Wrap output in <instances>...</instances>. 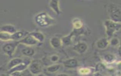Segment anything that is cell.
Segmentation results:
<instances>
[{
  "instance_id": "6da1fadb",
  "label": "cell",
  "mask_w": 121,
  "mask_h": 76,
  "mask_svg": "<svg viewBox=\"0 0 121 76\" xmlns=\"http://www.w3.org/2000/svg\"><path fill=\"white\" fill-rule=\"evenodd\" d=\"M105 32L109 38L112 37L113 34L121 28V22L114 21L111 19L106 20L104 22Z\"/></svg>"
},
{
  "instance_id": "7a4b0ae2",
  "label": "cell",
  "mask_w": 121,
  "mask_h": 76,
  "mask_svg": "<svg viewBox=\"0 0 121 76\" xmlns=\"http://www.w3.org/2000/svg\"><path fill=\"white\" fill-rule=\"evenodd\" d=\"M110 19L118 22H121V9L118 5L111 3L108 8Z\"/></svg>"
},
{
  "instance_id": "3957f363",
  "label": "cell",
  "mask_w": 121,
  "mask_h": 76,
  "mask_svg": "<svg viewBox=\"0 0 121 76\" xmlns=\"http://www.w3.org/2000/svg\"><path fill=\"white\" fill-rule=\"evenodd\" d=\"M35 21L41 26H47L53 22V19L51 18L46 13H41L35 17Z\"/></svg>"
},
{
  "instance_id": "277c9868",
  "label": "cell",
  "mask_w": 121,
  "mask_h": 76,
  "mask_svg": "<svg viewBox=\"0 0 121 76\" xmlns=\"http://www.w3.org/2000/svg\"><path fill=\"white\" fill-rule=\"evenodd\" d=\"M28 69L32 75H39L42 71V63L39 60H33L30 63Z\"/></svg>"
},
{
  "instance_id": "5b68a950",
  "label": "cell",
  "mask_w": 121,
  "mask_h": 76,
  "mask_svg": "<svg viewBox=\"0 0 121 76\" xmlns=\"http://www.w3.org/2000/svg\"><path fill=\"white\" fill-rule=\"evenodd\" d=\"M18 44H19V42L17 41L8 43L2 47V50L7 55L11 57L15 53V50Z\"/></svg>"
},
{
  "instance_id": "8992f818",
  "label": "cell",
  "mask_w": 121,
  "mask_h": 76,
  "mask_svg": "<svg viewBox=\"0 0 121 76\" xmlns=\"http://www.w3.org/2000/svg\"><path fill=\"white\" fill-rule=\"evenodd\" d=\"M18 42L19 44L26 45L27 46L36 45L38 43H39L36 39H35L33 36H32L29 34H27L23 39L18 41Z\"/></svg>"
},
{
  "instance_id": "52a82bcc",
  "label": "cell",
  "mask_w": 121,
  "mask_h": 76,
  "mask_svg": "<svg viewBox=\"0 0 121 76\" xmlns=\"http://www.w3.org/2000/svg\"><path fill=\"white\" fill-rule=\"evenodd\" d=\"M31 63L30 61L29 62H26V61H24L22 63L20 64L19 65L17 66H16L14 67V68H12L11 69L9 70V74H11V73H13L14 72H16V71H18V72H21L23 71L26 69H27Z\"/></svg>"
},
{
  "instance_id": "ba28073f",
  "label": "cell",
  "mask_w": 121,
  "mask_h": 76,
  "mask_svg": "<svg viewBox=\"0 0 121 76\" xmlns=\"http://www.w3.org/2000/svg\"><path fill=\"white\" fill-rule=\"evenodd\" d=\"M87 48V45L85 42H79L73 47V49L79 54L84 53Z\"/></svg>"
},
{
  "instance_id": "9c48e42d",
  "label": "cell",
  "mask_w": 121,
  "mask_h": 76,
  "mask_svg": "<svg viewBox=\"0 0 121 76\" xmlns=\"http://www.w3.org/2000/svg\"><path fill=\"white\" fill-rule=\"evenodd\" d=\"M96 47L99 49H105L109 44V41L107 38H103L99 39L96 42Z\"/></svg>"
},
{
  "instance_id": "30bf717a",
  "label": "cell",
  "mask_w": 121,
  "mask_h": 76,
  "mask_svg": "<svg viewBox=\"0 0 121 76\" xmlns=\"http://www.w3.org/2000/svg\"><path fill=\"white\" fill-rule=\"evenodd\" d=\"M23 60L19 57H16L12 59L9 61L7 65V68L9 70L19 65L20 64L23 62Z\"/></svg>"
},
{
  "instance_id": "8fae6325",
  "label": "cell",
  "mask_w": 121,
  "mask_h": 76,
  "mask_svg": "<svg viewBox=\"0 0 121 76\" xmlns=\"http://www.w3.org/2000/svg\"><path fill=\"white\" fill-rule=\"evenodd\" d=\"M26 32L23 31H17L11 35V40L13 41H18L23 39L26 35Z\"/></svg>"
},
{
  "instance_id": "7c38bea8",
  "label": "cell",
  "mask_w": 121,
  "mask_h": 76,
  "mask_svg": "<svg viewBox=\"0 0 121 76\" xmlns=\"http://www.w3.org/2000/svg\"><path fill=\"white\" fill-rule=\"evenodd\" d=\"M0 31L8 33L10 34H13L17 31L14 26L8 24L1 26L0 28Z\"/></svg>"
},
{
  "instance_id": "4fadbf2b",
  "label": "cell",
  "mask_w": 121,
  "mask_h": 76,
  "mask_svg": "<svg viewBox=\"0 0 121 76\" xmlns=\"http://www.w3.org/2000/svg\"><path fill=\"white\" fill-rule=\"evenodd\" d=\"M63 64L65 67L72 68L77 66L78 63L77 59L75 58H70L64 61Z\"/></svg>"
},
{
  "instance_id": "5bb4252c",
  "label": "cell",
  "mask_w": 121,
  "mask_h": 76,
  "mask_svg": "<svg viewBox=\"0 0 121 76\" xmlns=\"http://www.w3.org/2000/svg\"><path fill=\"white\" fill-rule=\"evenodd\" d=\"M49 6L50 8L52 10H53L54 12H55L56 14L59 15L61 13L58 0H52L50 1Z\"/></svg>"
},
{
  "instance_id": "9a60e30c",
  "label": "cell",
  "mask_w": 121,
  "mask_h": 76,
  "mask_svg": "<svg viewBox=\"0 0 121 76\" xmlns=\"http://www.w3.org/2000/svg\"><path fill=\"white\" fill-rule=\"evenodd\" d=\"M35 39H36L39 42H42L44 39V36L43 33L40 32H32L29 33Z\"/></svg>"
},
{
  "instance_id": "2e32d148",
  "label": "cell",
  "mask_w": 121,
  "mask_h": 76,
  "mask_svg": "<svg viewBox=\"0 0 121 76\" xmlns=\"http://www.w3.org/2000/svg\"><path fill=\"white\" fill-rule=\"evenodd\" d=\"M61 43V39L57 37H52L50 40L51 45L54 48H58L60 47Z\"/></svg>"
},
{
  "instance_id": "e0dca14e",
  "label": "cell",
  "mask_w": 121,
  "mask_h": 76,
  "mask_svg": "<svg viewBox=\"0 0 121 76\" xmlns=\"http://www.w3.org/2000/svg\"><path fill=\"white\" fill-rule=\"evenodd\" d=\"M21 52L23 55L26 57H31L35 54V50L31 47H27L23 48Z\"/></svg>"
},
{
  "instance_id": "ac0fdd59",
  "label": "cell",
  "mask_w": 121,
  "mask_h": 76,
  "mask_svg": "<svg viewBox=\"0 0 121 76\" xmlns=\"http://www.w3.org/2000/svg\"><path fill=\"white\" fill-rule=\"evenodd\" d=\"M60 65L59 64H53L47 67V71L50 73H55L60 69Z\"/></svg>"
},
{
  "instance_id": "d6986e66",
  "label": "cell",
  "mask_w": 121,
  "mask_h": 76,
  "mask_svg": "<svg viewBox=\"0 0 121 76\" xmlns=\"http://www.w3.org/2000/svg\"><path fill=\"white\" fill-rule=\"evenodd\" d=\"M11 34L8 33L1 32H0V38L3 41H9L11 40Z\"/></svg>"
},
{
  "instance_id": "ffe728a7",
  "label": "cell",
  "mask_w": 121,
  "mask_h": 76,
  "mask_svg": "<svg viewBox=\"0 0 121 76\" xmlns=\"http://www.w3.org/2000/svg\"><path fill=\"white\" fill-rule=\"evenodd\" d=\"M73 33H74L73 32L71 34H70V35L62 38L61 39L62 43H63L65 45H66L70 44L71 42V37L74 34Z\"/></svg>"
},
{
  "instance_id": "44dd1931",
  "label": "cell",
  "mask_w": 121,
  "mask_h": 76,
  "mask_svg": "<svg viewBox=\"0 0 121 76\" xmlns=\"http://www.w3.org/2000/svg\"><path fill=\"white\" fill-rule=\"evenodd\" d=\"M104 59L106 62L110 63H112L115 60V57L113 55L108 54L104 56Z\"/></svg>"
},
{
  "instance_id": "7402d4cb",
  "label": "cell",
  "mask_w": 121,
  "mask_h": 76,
  "mask_svg": "<svg viewBox=\"0 0 121 76\" xmlns=\"http://www.w3.org/2000/svg\"><path fill=\"white\" fill-rule=\"evenodd\" d=\"M109 44L113 47L120 46V39L116 37L112 38L109 40Z\"/></svg>"
},
{
  "instance_id": "603a6c76",
  "label": "cell",
  "mask_w": 121,
  "mask_h": 76,
  "mask_svg": "<svg viewBox=\"0 0 121 76\" xmlns=\"http://www.w3.org/2000/svg\"><path fill=\"white\" fill-rule=\"evenodd\" d=\"M50 60L52 63H56L59 60V57L57 55H53L50 57Z\"/></svg>"
},
{
  "instance_id": "cb8c5ba5",
  "label": "cell",
  "mask_w": 121,
  "mask_h": 76,
  "mask_svg": "<svg viewBox=\"0 0 121 76\" xmlns=\"http://www.w3.org/2000/svg\"><path fill=\"white\" fill-rule=\"evenodd\" d=\"M87 70H88V69H87V68H84V69H81V70H82V71H80V73H82V74H87V73H89V72H90V70H88L87 71Z\"/></svg>"
},
{
  "instance_id": "d4e9b609",
  "label": "cell",
  "mask_w": 121,
  "mask_h": 76,
  "mask_svg": "<svg viewBox=\"0 0 121 76\" xmlns=\"http://www.w3.org/2000/svg\"><path fill=\"white\" fill-rule=\"evenodd\" d=\"M118 53L120 57H121V45H120L118 47Z\"/></svg>"
},
{
  "instance_id": "484cf974",
  "label": "cell",
  "mask_w": 121,
  "mask_h": 76,
  "mask_svg": "<svg viewBox=\"0 0 121 76\" xmlns=\"http://www.w3.org/2000/svg\"><path fill=\"white\" fill-rule=\"evenodd\" d=\"M118 68L119 73L120 74H121V62L119 63V64L118 65Z\"/></svg>"
},
{
  "instance_id": "4316f807",
  "label": "cell",
  "mask_w": 121,
  "mask_h": 76,
  "mask_svg": "<svg viewBox=\"0 0 121 76\" xmlns=\"http://www.w3.org/2000/svg\"><path fill=\"white\" fill-rule=\"evenodd\" d=\"M57 76H69L66 74H59L57 75Z\"/></svg>"
},
{
  "instance_id": "83f0119b",
  "label": "cell",
  "mask_w": 121,
  "mask_h": 76,
  "mask_svg": "<svg viewBox=\"0 0 121 76\" xmlns=\"http://www.w3.org/2000/svg\"><path fill=\"white\" fill-rule=\"evenodd\" d=\"M37 76H45L43 75V74H41V75H38Z\"/></svg>"
},
{
  "instance_id": "f1b7e54d",
  "label": "cell",
  "mask_w": 121,
  "mask_h": 76,
  "mask_svg": "<svg viewBox=\"0 0 121 76\" xmlns=\"http://www.w3.org/2000/svg\"><path fill=\"white\" fill-rule=\"evenodd\" d=\"M9 76H10V75H9Z\"/></svg>"
}]
</instances>
